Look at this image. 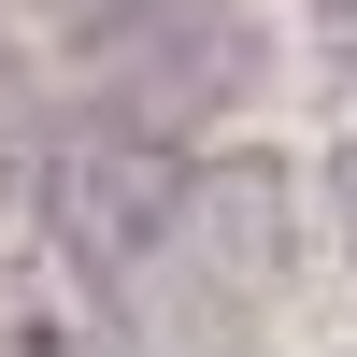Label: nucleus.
<instances>
[{"mask_svg": "<svg viewBox=\"0 0 357 357\" xmlns=\"http://www.w3.org/2000/svg\"><path fill=\"white\" fill-rule=\"evenodd\" d=\"M0 343L15 357H114V272L100 243H72V229L29 200L15 243H0Z\"/></svg>", "mask_w": 357, "mask_h": 357, "instance_id": "f257e3e1", "label": "nucleus"}]
</instances>
